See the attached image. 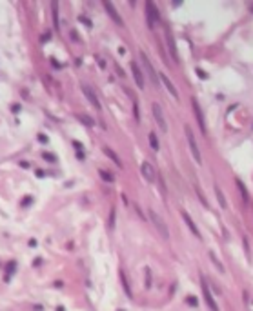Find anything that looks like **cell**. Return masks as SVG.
Returning a JSON list of instances; mask_svg holds the SVG:
<instances>
[{
	"mask_svg": "<svg viewBox=\"0 0 253 311\" xmlns=\"http://www.w3.org/2000/svg\"><path fill=\"white\" fill-rule=\"evenodd\" d=\"M104 7H106V11L109 13V17L113 18V22H117L118 26H122V18H120V15L117 13V9H115V6H113V4L109 2V0H104Z\"/></svg>",
	"mask_w": 253,
	"mask_h": 311,
	"instance_id": "12",
	"label": "cell"
},
{
	"mask_svg": "<svg viewBox=\"0 0 253 311\" xmlns=\"http://www.w3.org/2000/svg\"><path fill=\"white\" fill-rule=\"evenodd\" d=\"M193 111H195V117H197V122H198V127H200V133L202 135H206V122H204V113H202V109H200V104H198L195 98H193Z\"/></svg>",
	"mask_w": 253,
	"mask_h": 311,
	"instance_id": "7",
	"label": "cell"
},
{
	"mask_svg": "<svg viewBox=\"0 0 253 311\" xmlns=\"http://www.w3.org/2000/svg\"><path fill=\"white\" fill-rule=\"evenodd\" d=\"M115 228V207H111V213H109V229Z\"/></svg>",
	"mask_w": 253,
	"mask_h": 311,
	"instance_id": "24",
	"label": "cell"
},
{
	"mask_svg": "<svg viewBox=\"0 0 253 311\" xmlns=\"http://www.w3.org/2000/svg\"><path fill=\"white\" fill-rule=\"evenodd\" d=\"M158 77H160V80H162V84L166 86V89L170 91V95L173 97V98H178V91H177V87H175V84H173L170 78H168V75L166 73H158Z\"/></svg>",
	"mask_w": 253,
	"mask_h": 311,
	"instance_id": "11",
	"label": "cell"
},
{
	"mask_svg": "<svg viewBox=\"0 0 253 311\" xmlns=\"http://www.w3.org/2000/svg\"><path fill=\"white\" fill-rule=\"evenodd\" d=\"M150 146L153 147V151H158V140H157V135L155 133H150Z\"/></svg>",
	"mask_w": 253,
	"mask_h": 311,
	"instance_id": "20",
	"label": "cell"
},
{
	"mask_svg": "<svg viewBox=\"0 0 253 311\" xmlns=\"http://www.w3.org/2000/svg\"><path fill=\"white\" fill-rule=\"evenodd\" d=\"M148 216H150V220L153 222V226L157 228L158 233L164 236V238H168V236H170V229H168V226H166L164 218H162V216L158 215L155 209H148Z\"/></svg>",
	"mask_w": 253,
	"mask_h": 311,
	"instance_id": "1",
	"label": "cell"
},
{
	"mask_svg": "<svg viewBox=\"0 0 253 311\" xmlns=\"http://www.w3.org/2000/svg\"><path fill=\"white\" fill-rule=\"evenodd\" d=\"M188 304H191V306H197V298H193V297H188Z\"/></svg>",
	"mask_w": 253,
	"mask_h": 311,
	"instance_id": "28",
	"label": "cell"
},
{
	"mask_svg": "<svg viewBox=\"0 0 253 311\" xmlns=\"http://www.w3.org/2000/svg\"><path fill=\"white\" fill-rule=\"evenodd\" d=\"M82 91H84V95L87 97V100L91 102V106L95 107L97 111H100V109H102V106H100V102H98V98H97V95H95V93H93V89H91V87L84 84V86H82Z\"/></svg>",
	"mask_w": 253,
	"mask_h": 311,
	"instance_id": "9",
	"label": "cell"
},
{
	"mask_svg": "<svg viewBox=\"0 0 253 311\" xmlns=\"http://www.w3.org/2000/svg\"><path fill=\"white\" fill-rule=\"evenodd\" d=\"M180 215H182V218H184V222H186V226H188V228H190V231H191V233H193V235H195V236H197V238H202L200 231H198V228H197V224H195V222H193V218H191V216H190V213H188V211H184V209H182V211H180Z\"/></svg>",
	"mask_w": 253,
	"mask_h": 311,
	"instance_id": "8",
	"label": "cell"
},
{
	"mask_svg": "<svg viewBox=\"0 0 253 311\" xmlns=\"http://www.w3.org/2000/svg\"><path fill=\"white\" fill-rule=\"evenodd\" d=\"M164 37H166V44H168V49L171 53V58L173 62H178V53H177V44H175V38H173V33L170 27L164 29Z\"/></svg>",
	"mask_w": 253,
	"mask_h": 311,
	"instance_id": "3",
	"label": "cell"
},
{
	"mask_svg": "<svg viewBox=\"0 0 253 311\" xmlns=\"http://www.w3.org/2000/svg\"><path fill=\"white\" fill-rule=\"evenodd\" d=\"M133 111H135V118H137V120H140V113H138V104H137V100H135V104H133Z\"/></svg>",
	"mask_w": 253,
	"mask_h": 311,
	"instance_id": "26",
	"label": "cell"
},
{
	"mask_svg": "<svg viewBox=\"0 0 253 311\" xmlns=\"http://www.w3.org/2000/svg\"><path fill=\"white\" fill-rule=\"evenodd\" d=\"M38 140H40V142H47V138L44 137V135H38Z\"/></svg>",
	"mask_w": 253,
	"mask_h": 311,
	"instance_id": "31",
	"label": "cell"
},
{
	"mask_svg": "<svg viewBox=\"0 0 253 311\" xmlns=\"http://www.w3.org/2000/svg\"><path fill=\"white\" fill-rule=\"evenodd\" d=\"M153 117H155V122L157 126L160 127L162 131H168V124H166V118H164V113H162V107L158 104H153Z\"/></svg>",
	"mask_w": 253,
	"mask_h": 311,
	"instance_id": "6",
	"label": "cell"
},
{
	"mask_svg": "<svg viewBox=\"0 0 253 311\" xmlns=\"http://www.w3.org/2000/svg\"><path fill=\"white\" fill-rule=\"evenodd\" d=\"M213 189H215V195H217V200H219V206H220V207H226V206H228V202H226V196L222 195L220 187L215 184V187H213Z\"/></svg>",
	"mask_w": 253,
	"mask_h": 311,
	"instance_id": "16",
	"label": "cell"
},
{
	"mask_svg": "<svg viewBox=\"0 0 253 311\" xmlns=\"http://www.w3.org/2000/svg\"><path fill=\"white\" fill-rule=\"evenodd\" d=\"M237 186H239V189H240V193H242V198H244L246 202H248V193H246V187H244V184L237 178Z\"/></svg>",
	"mask_w": 253,
	"mask_h": 311,
	"instance_id": "22",
	"label": "cell"
},
{
	"mask_svg": "<svg viewBox=\"0 0 253 311\" xmlns=\"http://www.w3.org/2000/svg\"><path fill=\"white\" fill-rule=\"evenodd\" d=\"M78 20H80V22H84V24H86L87 27H91V22H89L87 18H84V17H78Z\"/></svg>",
	"mask_w": 253,
	"mask_h": 311,
	"instance_id": "27",
	"label": "cell"
},
{
	"mask_svg": "<svg viewBox=\"0 0 253 311\" xmlns=\"http://www.w3.org/2000/svg\"><path fill=\"white\" fill-rule=\"evenodd\" d=\"M15 268H17V262H9V264H7V269H6V280L11 278V273L15 271Z\"/></svg>",
	"mask_w": 253,
	"mask_h": 311,
	"instance_id": "21",
	"label": "cell"
},
{
	"mask_svg": "<svg viewBox=\"0 0 253 311\" xmlns=\"http://www.w3.org/2000/svg\"><path fill=\"white\" fill-rule=\"evenodd\" d=\"M120 280H122V286H124L126 295H128V297H131V288H130V284H128V278H126V273H124V271H120Z\"/></svg>",
	"mask_w": 253,
	"mask_h": 311,
	"instance_id": "19",
	"label": "cell"
},
{
	"mask_svg": "<svg viewBox=\"0 0 253 311\" xmlns=\"http://www.w3.org/2000/svg\"><path fill=\"white\" fill-rule=\"evenodd\" d=\"M51 9H53V26H55V29H58V4L51 2Z\"/></svg>",
	"mask_w": 253,
	"mask_h": 311,
	"instance_id": "18",
	"label": "cell"
},
{
	"mask_svg": "<svg viewBox=\"0 0 253 311\" xmlns=\"http://www.w3.org/2000/svg\"><path fill=\"white\" fill-rule=\"evenodd\" d=\"M210 258L213 260V264H215V268L220 271V273H224V266L220 264V260H219V256L215 255V251H210Z\"/></svg>",
	"mask_w": 253,
	"mask_h": 311,
	"instance_id": "17",
	"label": "cell"
},
{
	"mask_svg": "<svg viewBox=\"0 0 253 311\" xmlns=\"http://www.w3.org/2000/svg\"><path fill=\"white\" fill-rule=\"evenodd\" d=\"M140 58H142V62H144V66H146V69H148V73H150V77L153 78V84H155V86H158V80H157V73H155V69H153L151 62L148 60V57L144 55V53H140Z\"/></svg>",
	"mask_w": 253,
	"mask_h": 311,
	"instance_id": "14",
	"label": "cell"
},
{
	"mask_svg": "<svg viewBox=\"0 0 253 311\" xmlns=\"http://www.w3.org/2000/svg\"><path fill=\"white\" fill-rule=\"evenodd\" d=\"M131 73H133V78H135L137 86L140 87V89H144V77H142L140 67L137 66V62H131Z\"/></svg>",
	"mask_w": 253,
	"mask_h": 311,
	"instance_id": "13",
	"label": "cell"
},
{
	"mask_svg": "<svg viewBox=\"0 0 253 311\" xmlns=\"http://www.w3.org/2000/svg\"><path fill=\"white\" fill-rule=\"evenodd\" d=\"M102 151H104V155H107V156H109V158H111L113 162H115V164H117L118 167H122V162H120V158H118V155H117V153L111 149V147L104 146V147H102Z\"/></svg>",
	"mask_w": 253,
	"mask_h": 311,
	"instance_id": "15",
	"label": "cell"
},
{
	"mask_svg": "<svg viewBox=\"0 0 253 311\" xmlns=\"http://www.w3.org/2000/svg\"><path fill=\"white\" fill-rule=\"evenodd\" d=\"M73 146H75V147H77V149H78V151H80V149H82V144H80V142H73Z\"/></svg>",
	"mask_w": 253,
	"mask_h": 311,
	"instance_id": "30",
	"label": "cell"
},
{
	"mask_svg": "<svg viewBox=\"0 0 253 311\" xmlns=\"http://www.w3.org/2000/svg\"><path fill=\"white\" fill-rule=\"evenodd\" d=\"M100 176H102L104 180H107V182H113V180H115V176H113L111 173H107V171H100Z\"/></svg>",
	"mask_w": 253,
	"mask_h": 311,
	"instance_id": "23",
	"label": "cell"
},
{
	"mask_svg": "<svg viewBox=\"0 0 253 311\" xmlns=\"http://www.w3.org/2000/svg\"><path fill=\"white\" fill-rule=\"evenodd\" d=\"M200 284H202V295H204V298H206V304H208V308H210L211 311H219V306H217L215 298H213V295H211L210 288H208L206 280H204V278H200Z\"/></svg>",
	"mask_w": 253,
	"mask_h": 311,
	"instance_id": "5",
	"label": "cell"
},
{
	"mask_svg": "<svg viewBox=\"0 0 253 311\" xmlns=\"http://www.w3.org/2000/svg\"><path fill=\"white\" fill-rule=\"evenodd\" d=\"M146 13H148V24H150V27L153 29V27H155V24L160 20V15H158L155 4L150 2V0L146 2Z\"/></svg>",
	"mask_w": 253,
	"mask_h": 311,
	"instance_id": "4",
	"label": "cell"
},
{
	"mask_svg": "<svg viewBox=\"0 0 253 311\" xmlns=\"http://www.w3.org/2000/svg\"><path fill=\"white\" fill-rule=\"evenodd\" d=\"M184 131H186V138H188V144H190L191 155L195 156V162H197V164H202V156H200V151H198V146H197L195 137H193L191 127H190V126H186V127H184Z\"/></svg>",
	"mask_w": 253,
	"mask_h": 311,
	"instance_id": "2",
	"label": "cell"
},
{
	"mask_svg": "<svg viewBox=\"0 0 253 311\" xmlns=\"http://www.w3.org/2000/svg\"><path fill=\"white\" fill-rule=\"evenodd\" d=\"M140 171H142V175H144V178L146 180H150V182H153L157 178V173H155V167H153L150 162H142V166H140Z\"/></svg>",
	"mask_w": 253,
	"mask_h": 311,
	"instance_id": "10",
	"label": "cell"
},
{
	"mask_svg": "<svg viewBox=\"0 0 253 311\" xmlns=\"http://www.w3.org/2000/svg\"><path fill=\"white\" fill-rule=\"evenodd\" d=\"M44 158H47L49 162H55V156H53V155H47V153H44Z\"/></svg>",
	"mask_w": 253,
	"mask_h": 311,
	"instance_id": "29",
	"label": "cell"
},
{
	"mask_svg": "<svg viewBox=\"0 0 253 311\" xmlns=\"http://www.w3.org/2000/svg\"><path fill=\"white\" fill-rule=\"evenodd\" d=\"M78 118H80V120L84 122V124H87V126H93V120H91V118H86V115H80Z\"/></svg>",
	"mask_w": 253,
	"mask_h": 311,
	"instance_id": "25",
	"label": "cell"
}]
</instances>
